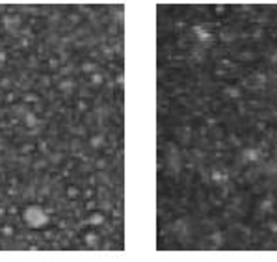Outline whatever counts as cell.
Segmentation results:
<instances>
[{
	"label": "cell",
	"mask_w": 277,
	"mask_h": 262,
	"mask_svg": "<svg viewBox=\"0 0 277 262\" xmlns=\"http://www.w3.org/2000/svg\"><path fill=\"white\" fill-rule=\"evenodd\" d=\"M25 219L30 227H41V225H45V221H47V216L41 212V208L30 207L25 212Z\"/></svg>",
	"instance_id": "6da1fadb"
},
{
	"label": "cell",
	"mask_w": 277,
	"mask_h": 262,
	"mask_svg": "<svg viewBox=\"0 0 277 262\" xmlns=\"http://www.w3.org/2000/svg\"><path fill=\"white\" fill-rule=\"evenodd\" d=\"M86 244H88L89 248H95V246L99 244V236H97L95 233H88L86 234Z\"/></svg>",
	"instance_id": "7a4b0ae2"
},
{
	"label": "cell",
	"mask_w": 277,
	"mask_h": 262,
	"mask_svg": "<svg viewBox=\"0 0 277 262\" xmlns=\"http://www.w3.org/2000/svg\"><path fill=\"white\" fill-rule=\"evenodd\" d=\"M89 221L95 225V221H103V216H101V214H95V216H91V218H89Z\"/></svg>",
	"instance_id": "3957f363"
},
{
	"label": "cell",
	"mask_w": 277,
	"mask_h": 262,
	"mask_svg": "<svg viewBox=\"0 0 277 262\" xmlns=\"http://www.w3.org/2000/svg\"><path fill=\"white\" fill-rule=\"evenodd\" d=\"M91 80H93V82H97V84H101V82H103V78H101L99 74H97V76L93 74V76H91Z\"/></svg>",
	"instance_id": "277c9868"
}]
</instances>
